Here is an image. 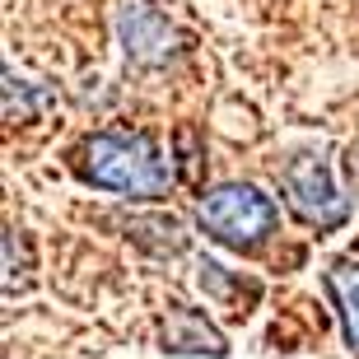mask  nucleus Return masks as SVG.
Wrapping results in <instances>:
<instances>
[{
	"label": "nucleus",
	"instance_id": "nucleus-1",
	"mask_svg": "<svg viewBox=\"0 0 359 359\" xmlns=\"http://www.w3.org/2000/svg\"><path fill=\"white\" fill-rule=\"evenodd\" d=\"M75 173L126 201H159L173 187V159L145 131H93L75 149Z\"/></svg>",
	"mask_w": 359,
	"mask_h": 359
},
{
	"label": "nucleus",
	"instance_id": "nucleus-2",
	"mask_svg": "<svg viewBox=\"0 0 359 359\" xmlns=\"http://www.w3.org/2000/svg\"><path fill=\"white\" fill-rule=\"evenodd\" d=\"M201 233L229 252H257L280 229V205L252 182H219L196 205Z\"/></svg>",
	"mask_w": 359,
	"mask_h": 359
},
{
	"label": "nucleus",
	"instance_id": "nucleus-3",
	"mask_svg": "<svg viewBox=\"0 0 359 359\" xmlns=\"http://www.w3.org/2000/svg\"><path fill=\"white\" fill-rule=\"evenodd\" d=\"M280 196L308 229H341L350 219V196L341 191L322 149H299L280 168Z\"/></svg>",
	"mask_w": 359,
	"mask_h": 359
},
{
	"label": "nucleus",
	"instance_id": "nucleus-4",
	"mask_svg": "<svg viewBox=\"0 0 359 359\" xmlns=\"http://www.w3.org/2000/svg\"><path fill=\"white\" fill-rule=\"evenodd\" d=\"M117 42L135 66H168V56L177 52V28L168 24V14L149 0H117Z\"/></svg>",
	"mask_w": 359,
	"mask_h": 359
},
{
	"label": "nucleus",
	"instance_id": "nucleus-5",
	"mask_svg": "<svg viewBox=\"0 0 359 359\" xmlns=\"http://www.w3.org/2000/svg\"><path fill=\"white\" fill-rule=\"evenodd\" d=\"M159 350L163 355H210V359L229 355L219 327L201 308H182V304H173L168 318L159 322Z\"/></svg>",
	"mask_w": 359,
	"mask_h": 359
},
{
	"label": "nucleus",
	"instance_id": "nucleus-6",
	"mask_svg": "<svg viewBox=\"0 0 359 359\" xmlns=\"http://www.w3.org/2000/svg\"><path fill=\"white\" fill-rule=\"evenodd\" d=\"M327 294H332V304H336L346 346L359 355V257H341V262L327 266Z\"/></svg>",
	"mask_w": 359,
	"mask_h": 359
},
{
	"label": "nucleus",
	"instance_id": "nucleus-7",
	"mask_svg": "<svg viewBox=\"0 0 359 359\" xmlns=\"http://www.w3.org/2000/svg\"><path fill=\"white\" fill-rule=\"evenodd\" d=\"M196 285L205 290V299H215V304H233V294H238L243 280H238V276H229L219 262H210V257H205V262L196 266Z\"/></svg>",
	"mask_w": 359,
	"mask_h": 359
}]
</instances>
